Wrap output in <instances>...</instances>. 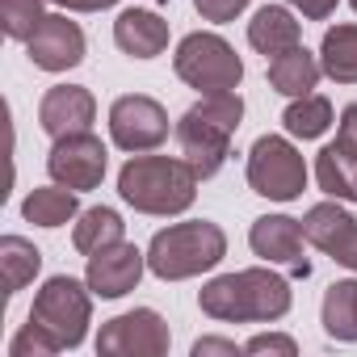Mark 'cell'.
Listing matches in <instances>:
<instances>
[{"label":"cell","mask_w":357,"mask_h":357,"mask_svg":"<svg viewBox=\"0 0 357 357\" xmlns=\"http://www.w3.org/2000/svg\"><path fill=\"white\" fill-rule=\"evenodd\" d=\"M55 353H63V340L38 319H26L9 340V357H55Z\"/></svg>","instance_id":"obj_27"},{"label":"cell","mask_w":357,"mask_h":357,"mask_svg":"<svg viewBox=\"0 0 357 357\" xmlns=\"http://www.w3.org/2000/svg\"><path fill=\"white\" fill-rule=\"evenodd\" d=\"M336 143L349 147V151H357V101L340 109V118H336Z\"/></svg>","instance_id":"obj_32"},{"label":"cell","mask_w":357,"mask_h":357,"mask_svg":"<svg viewBox=\"0 0 357 357\" xmlns=\"http://www.w3.org/2000/svg\"><path fill=\"white\" fill-rule=\"evenodd\" d=\"M319 76H324L319 55H311L303 43L269 59V89L282 93V97H307V93H315Z\"/></svg>","instance_id":"obj_18"},{"label":"cell","mask_w":357,"mask_h":357,"mask_svg":"<svg viewBox=\"0 0 357 357\" xmlns=\"http://www.w3.org/2000/svg\"><path fill=\"white\" fill-rule=\"evenodd\" d=\"M319 319H324V332L340 344H353L357 340V278H344V282H332L324 290V307H319Z\"/></svg>","instance_id":"obj_23"},{"label":"cell","mask_w":357,"mask_h":357,"mask_svg":"<svg viewBox=\"0 0 357 357\" xmlns=\"http://www.w3.org/2000/svg\"><path fill=\"white\" fill-rule=\"evenodd\" d=\"M290 303H294V290L273 265L219 273L198 290L202 315L219 324H273L290 311Z\"/></svg>","instance_id":"obj_1"},{"label":"cell","mask_w":357,"mask_h":357,"mask_svg":"<svg viewBox=\"0 0 357 357\" xmlns=\"http://www.w3.org/2000/svg\"><path fill=\"white\" fill-rule=\"evenodd\" d=\"M143 269H147V252H139L130 240H118L89 257L84 282L97 298H122L143 282Z\"/></svg>","instance_id":"obj_14"},{"label":"cell","mask_w":357,"mask_h":357,"mask_svg":"<svg viewBox=\"0 0 357 357\" xmlns=\"http://www.w3.org/2000/svg\"><path fill=\"white\" fill-rule=\"evenodd\" d=\"M303 231H307V244L328 252L336 265L353 269L357 273V219L344 211V202H315L307 215H303Z\"/></svg>","instance_id":"obj_13"},{"label":"cell","mask_w":357,"mask_h":357,"mask_svg":"<svg viewBox=\"0 0 357 357\" xmlns=\"http://www.w3.org/2000/svg\"><path fill=\"white\" fill-rule=\"evenodd\" d=\"M248 5H252V0H194L198 17H202V22H215V26H227V22H236V17H240Z\"/></svg>","instance_id":"obj_28"},{"label":"cell","mask_w":357,"mask_h":357,"mask_svg":"<svg viewBox=\"0 0 357 357\" xmlns=\"http://www.w3.org/2000/svg\"><path fill=\"white\" fill-rule=\"evenodd\" d=\"M63 13H101V9H114L118 0H55Z\"/></svg>","instance_id":"obj_33"},{"label":"cell","mask_w":357,"mask_h":357,"mask_svg":"<svg viewBox=\"0 0 357 357\" xmlns=\"http://www.w3.org/2000/svg\"><path fill=\"white\" fill-rule=\"evenodd\" d=\"M282 126L290 139H319L328 135V126H336V114H332V101L324 93H307V97H290L286 114H282Z\"/></svg>","instance_id":"obj_25"},{"label":"cell","mask_w":357,"mask_h":357,"mask_svg":"<svg viewBox=\"0 0 357 357\" xmlns=\"http://www.w3.org/2000/svg\"><path fill=\"white\" fill-rule=\"evenodd\" d=\"M168 130H172L168 109L155 97H147V93H126V97H118L109 105V139L126 155L155 151L168 139Z\"/></svg>","instance_id":"obj_9"},{"label":"cell","mask_w":357,"mask_h":357,"mask_svg":"<svg viewBox=\"0 0 357 357\" xmlns=\"http://www.w3.org/2000/svg\"><path fill=\"white\" fill-rule=\"evenodd\" d=\"M93 290L89 282L72 278V273H55L43 282V290L34 294V307H30V319L47 324L63 349H80L84 336H89V324H93Z\"/></svg>","instance_id":"obj_7"},{"label":"cell","mask_w":357,"mask_h":357,"mask_svg":"<svg viewBox=\"0 0 357 357\" xmlns=\"http://www.w3.org/2000/svg\"><path fill=\"white\" fill-rule=\"evenodd\" d=\"M240 353H244V344H236L227 336H202V340H194V357H240Z\"/></svg>","instance_id":"obj_30"},{"label":"cell","mask_w":357,"mask_h":357,"mask_svg":"<svg viewBox=\"0 0 357 357\" xmlns=\"http://www.w3.org/2000/svg\"><path fill=\"white\" fill-rule=\"evenodd\" d=\"M114 43L130 59H155L168 51V22L151 9H122L114 22Z\"/></svg>","instance_id":"obj_16"},{"label":"cell","mask_w":357,"mask_h":357,"mask_svg":"<svg viewBox=\"0 0 357 357\" xmlns=\"http://www.w3.org/2000/svg\"><path fill=\"white\" fill-rule=\"evenodd\" d=\"M155 5H168V0H155Z\"/></svg>","instance_id":"obj_35"},{"label":"cell","mask_w":357,"mask_h":357,"mask_svg":"<svg viewBox=\"0 0 357 357\" xmlns=\"http://www.w3.org/2000/svg\"><path fill=\"white\" fill-rule=\"evenodd\" d=\"M282 5H290V9H294V13H303L307 22H328V17L336 13L340 0H282Z\"/></svg>","instance_id":"obj_31"},{"label":"cell","mask_w":357,"mask_h":357,"mask_svg":"<svg viewBox=\"0 0 357 357\" xmlns=\"http://www.w3.org/2000/svg\"><path fill=\"white\" fill-rule=\"evenodd\" d=\"M248 190L269 202H294L307 190V160L290 135H261L248 151Z\"/></svg>","instance_id":"obj_6"},{"label":"cell","mask_w":357,"mask_h":357,"mask_svg":"<svg viewBox=\"0 0 357 357\" xmlns=\"http://www.w3.org/2000/svg\"><path fill=\"white\" fill-rule=\"evenodd\" d=\"M244 353H248V357H261V353L294 357V353H298V340H294V336H286V332H261V336H252V340L244 344Z\"/></svg>","instance_id":"obj_29"},{"label":"cell","mask_w":357,"mask_h":357,"mask_svg":"<svg viewBox=\"0 0 357 357\" xmlns=\"http://www.w3.org/2000/svg\"><path fill=\"white\" fill-rule=\"evenodd\" d=\"M319 68L336 84H357V22H340L324 34Z\"/></svg>","instance_id":"obj_22"},{"label":"cell","mask_w":357,"mask_h":357,"mask_svg":"<svg viewBox=\"0 0 357 357\" xmlns=\"http://www.w3.org/2000/svg\"><path fill=\"white\" fill-rule=\"evenodd\" d=\"M172 344V332L160 311L135 307L101 324L97 332V353L101 357H164Z\"/></svg>","instance_id":"obj_8"},{"label":"cell","mask_w":357,"mask_h":357,"mask_svg":"<svg viewBox=\"0 0 357 357\" xmlns=\"http://www.w3.org/2000/svg\"><path fill=\"white\" fill-rule=\"evenodd\" d=\"M298 43H303V22L294 17L290 5H265V9L252 13V22H248V47L257 55L273 59V55H282V51H290Z\"/></svg>","instance_id":"obj_17"},{"label":"cell","mask_w":357,"mask_h":357,"mask_svg":"<svg viewBox=\"0 0 357 357\" xmlns=\"http://www.w3.org/2000/svg\"><path fill=\"white\" fill-rule=\"evenodd\" d=\"M303 244H307L303 219H290V215H261L248 231V248L265 265H286L294 278L311 273V261L303 257Z\"/></svg>","instance_id":"obj_12"},{"label":"cell","mask_w":357,"mask_h":357,"mask_svg":"<svg viewBox=\"0 0 357 357\" xmlns=\"http://www.w3.org/2000/svg\"><path fill=\"white\" fill-rule=\"evenodd\" d=\"M84 30L68 17V13H47L43 26L26 38V55L38 72H72L84 63Z\"/></svg>","instance_id":"obj_11"},{"label":"cell","mask_w":357,"mask_h":357,"mask_svg":"<svg viewBox=\"0 0 357 357\" xmlns=\"http://www.w3.org/2000/svg\"><path fill=\"white\" fill-rule=\"evenodd\" d=\"M118 240H126V223H122V215L114 206H89L72 223V244L84 257H93V252H101V248H109Z\"/></svg>","instance_id":"obj_20"},{"label":"cell","mask_w":357,"mask_h":357,"mask_svg":"<svg viewBox=\"0 0 357 357\" xmlns=\"http://www.w3.org/2000/svg\"><path fill=\"white\" fill-rule=\"evenodd\" d=\"M240 122H244V97L240 89H231V93H202V101H194L181 114V122L172 126L176 147H181V155L190 160V168L202 181H211L227 164Z\"/></svg>","instance_id":"obj_3"},{"label":"cell","mask_w":357,"mask_h":357,"mask_svg":"<svg viewBox=\"0 0 357 357\" xmlns=\"http://www.w3.org/2000/svg\"><path fill=\"white\" fill-rule=\"evenodd\" d=\"M105 168H109V151L93 130H76L51 143L47 151V172L55 185H68L76 194H89L105 181Z\"/></svg>","instance_id":"obj_10"},{"label":"cell","mask_w":357,"mask_h":357,"mask_svg":"<svg viewBox=\"0 0 357 357\" xmlns=\"http://www.w3.org/2000/svg\"><path fill=\"white\" fill-rule=\"evenodd\" d=\"M22 215H26V223H34V227H63V223H76L80 202H76V190L51 181V185L26 194Z\"/></svg>","instance_id":"obj_21"},{"label":"cell","mask_w":357,"mask_h":357,"mask_svg":"<svg viewBox=\"0 0 357 357\" xmlns=\"http://www.w3.org/2000/svg\"><path fill=\"white\" fill-rule=\"evenodd\" d=\"M43 269V252L34 248V240L26 236H0V278H5V294L13 298L17 290H26Z\"/></svg>","instance_id":"obj_24"},{"label":"cell","mask_w":357,"mask_h":357,"mask_svg":"<svg viewBox=\"0 0 357 357\" xmlns=\"http://www.w3.org/2000/svg\"><path fill=\"white\" fill-rule=\"evenodd\" d=\"M349 5H353V13H357V0H349Z\"/></svg>","instance_id":"obj_34"},{"label":"cell","mask_w":357,"mask_h":357,"mask_svg":"<svg viewBox=\"0 0 357 357\" xmlns=\"http://www.w3.org/2000/svg\"><path fill=\"white\" fill-rule=\"evenodd\" d=\"M198 181L202 176L190 168L185 155H151L139 151L118 168V198L139 211V215H155V219H172L185 215L198 198Z\"/></svg>","instance_id":"obj_2"},{"label":"cell","mask_w":357,"mask_h":357,"mask_svg":"<svg viewBox=\"0 0 357 357\" xmlns=\"http://www.w3.org/2000/svg\"><path fill=\"white\" fill-rule=\"evenodd\" d=\"M227 257V231L211 219H185L168 223L147 244V269L160 282H190L223 265Z\"/></svg>","instance_id":"obj_4"},{"label":"cell","mask_w":357,"mask_h":357,"mask_svg":"<svg viewBox=\"0 0 357 357\" xmlns=\"http://www.w3.org/2000/svg\"><path fill=\"white\" fill-rule=\"evenodd\" d=\"M47 5H55V0H0V26L13 43H26L43 26Z\"/></svg>","instance_id":"obj_26"},{"label":"cell","mask_w":357,"mask_h":357,"mask_svg":"<svg viewBox=\"0 0 357 357\" xmlns=\"http://www.w3.org/2000/svg\"><path fill=\"white\" fill-rule=\"evenodd\" d=\"M172 72H176V80H185L198 93H231L244 80V59L236 55V47L223 34L194 30L176 43Z\"/></svg>","instance_id":"obj_5"},{"label":"cell","mask_w":357,"mask_h":357,"mask_svg":"<svg viewBox=\"0 0 357 357\" xmlns=\"http://www.w3.org/2000/svg\"><path fill=\"white\" fill-rule=\"evenodd\" d=\"M93 122H97V97L84 84H55L38 101V126L51 139L76 135V130H93Z\"/></svg>","instance_id":"obj_15"},{"label":"cell","mask_w":357,"mask_h":357,"mask_svg":"<svg viewBox=\"0 0 357 357\" xmlns=\"http://www.w3.org/2000/svg\"><path fill=\"white\" fill-rule=\"evenodd\" d=\"M315 185L336 202H357V151L328 143L315 155Z\"/></svg>","instance_id":"obj_19"}]
</instances>
